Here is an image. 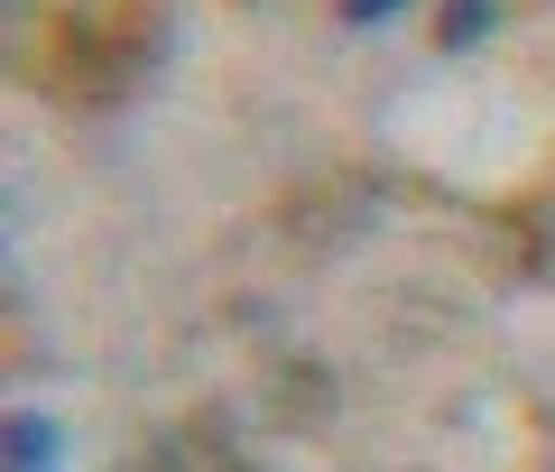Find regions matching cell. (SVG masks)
I'll return each mask as SVG.
<instances>
[{
	"instance_id": "3",
	"label": "cell",
	"mask_w": 555,
	"mask_h": 472,
	"mask_svg": "<svg viewBox=\"0 0 555 472\" xmlns=\"http://www.w3.org/2000/svg\"><path fill=\"white\" fill-rule=\"evenodd\" d=\"M334 10H343V28H389L408 0H334Z\"/></svg>"
},
{
	"instance_id": "2",
	"label": "cell",
	"mask_w": 555,
	"mask_h": 472,
	"mask_svg": "<svg viewBox=\"0 0 555 472\" xmlns=\"http://www.w3.org/2000/svg\"><path fill=\"white\" fill-rule=\"evenodd\" d=\"M56 454H65V426L47 408H10V417H0V463H10V472H47Z\"/></svg>"
},
{
	"instance_id": "1",
	"label": "cell",
	"mask_w": 555,
	"mask_h": 472,
	"mask_svg": "<svg viewBox=\"0 0 555 472\" xmlns=\"http://www.w3.org/2000/svg\"><path fill=\"white\" fill-rule=\"evenodd\" d=\"M509 28V0H436V47L444 56H481Z\"/></svg>"
}]
</instances>
